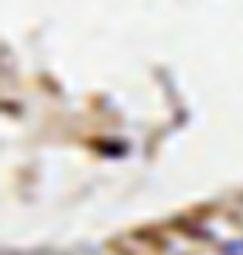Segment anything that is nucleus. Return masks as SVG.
<instances>
[{"label": "nucleus", "instance_id": "nucleus-1", "mask_svg": "<svg viewBox=\"0 0 243 255\" xmlns=\"http://www.w3.org/2000/svg\"><path fill=\"white\" fill-rule=\"evenodd\" d=\"M226 255H243V238H238V241H232V244L224 247Z\"/></svg>", "mask_w": 243, "mask_h": 255}]
</instances>
